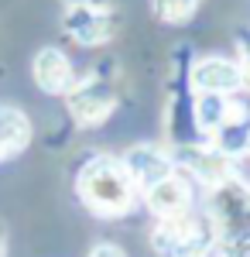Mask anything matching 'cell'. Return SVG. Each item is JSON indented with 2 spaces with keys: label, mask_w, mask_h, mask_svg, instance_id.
Masks as SVG:
<instances>
[{
  "label": "cell",
  "mask_w": 250,
  "mask_h": 257,
  "mask_svg": "<svg viewBox=\"0 0 250 257\" xmlns=\"http://www.w3.org/2000/svg\"><path fill=\"white\" fill-rule=\"evenodd\" d=\"M76 192L82 206L96 216H123L137 199V185L127 175L123 161L99 155V158L86 161L82 172L76 175Z\"/></svg>",
  "instance_id": "cell-1"
},
{
  "label": "cell",
  "mask_w": 250,
  "mask_h": 257,
  "mask_svg": "<svg viewBox=\"0 0 250 257\" xmlns=\"http://www.w3.org/2000/svg\"><path fill=\"white\" fill-rule=\"evenodd\" d=\"M116 96L113 82L103 79V76H82V79H72V86L65 89V106L79 127H99L113 117Z\"/></svg>",
  "instance_id": "cell-2"
},
{
  "label": "cell",
  "mask_w": 250,
  "mask_h": 257,
  "mask_svg": "<svg viewBox=\"0 0 250 257\" xmlns=\"http://www.w3.org/2000/svg\"><path fill=\"white\" fill-rule=\"evenodd\" d=\"M62 24H65L69 38L86 48H99L116 35V18L103 0L99 4H65Z\"/></svg>",
  "instance_id": "cell-3"
},
{
  "label": "cell",
  "mask_w": 250,
  "mask_h": 257,
  "mask_svg": "<svg viewBox=\"0 0 250 257\" xmlns=\"http://www.w3.org/2000/svg\"><path fill=\"white\" fill-rule=\"evenodd\" d=\"M192 86H195V93H209V96H236L243 89L240 62L223 59V55L199 59L192 65Z\"/></svg>",
  "instance_id": "cell-4"
},
{
  "label": "cell",
  "mask_w": 250,
  "mask_h": 257,
  "mask_svg": "<svg viewBox=\"0 0 250 257\" xmlns=\"http://www.w3.org/2000/svg\"><path fill=\"white\" fill-rule=\"evenodd\" d=\"M144 202H148V209H151L158 219L178 216V213H189V206H192V189H189V182L178 175V172H168L165 178H158V182H151V185L144 189Z\"/></svg>",
  "instance_id": "cell-5"
},
{
  "label": "cell",
  "mask_w": 250,
  "mask_h": 257,
  "mask_svg": "<svg viewBox=\"0 0 250 257\" xmlns=\"http://www.w3.org/2000/svg\"><path fill=\"white\" fill-rule=\"evenodd\" d=\"M31 76L38 82L41 93H48V96H65V89L72 86L76 79V72H72V62L65 59L58 48H41L35 62H31Z\"/></svg>",
  "instance_id": "cell-6"
},
{
  "label": "cell",
  "mask_w": 250,
  "mask_h": 257,
  "mask_svg": "<svg viewBox=\"0 0 250 257\" xmlns=\"http://www.w3.org/2000/svg\"><path fill=\"white\" fill-rule=\"evenodd\" d=\"M123 168H127V175L134 178L137 192H144L151 182H158V178H165L168 172H175L172 168V158L165 155V151H158V148H151V144H134L127 155H123Z\"/></svg>",
  "instance_id": "cell-7"
},
{
  "label": "cell",
  "mask_w": 250,
  "mask_h": 257,
  "mask_svg": "<svg viewBox=\"0 0 250 257\" xmlns=\"http://www.w3.org/2000/svg\"><path fill=\"white\" fill-rule=\"evenodd\" d=\"M199 237H202V230H199V223H195L189 213L158 219V226L151 230V243H154V250H158L161 257L178 254L185 243H192V240H199Z\"/></svg>",
  "instance_id": "cell-8"
},
{
  "label": "cell",
  "mask_w": 250,
  "mask_h": 257,
  "mask_svg": "<svg viewBox=\"0 0 250 257\" xmlns=\"http://www.w3.org/2000/svg\"><path fill=\"white\" fill-rule=\"evenodd\" d=\"M178 161H182L206 189H216L219 182L230 178V161H226V155H219L216 148H182V151H178Z\"/></svg>",
  "instance_id": "cell-9"
},
{
  "label": "cell",
  "mask_w": 250,
  "mask_h": 257,
  "mask_svg": "<svg viewBox=\"0 0 250 257\" xmlns=\"http://www.w3.org/2000/svg\"><path fill=\"white\" fill-rule=\"evenodd\" d=\"M31 144V120L18 106H0V155L14 158Z\"/></svg>",
  "instance_id": "cell-10"
},
{
  "label": "cell",
  "mask_w": 250,
  "mask_h": 257,
  "mask_svg": "<svg viewBox=\"0 0 250 257\" xmlns=\"http://www.w3.org/2000/svg\"><path fill=\"white\" fill-rule=\"evenodd\" d=\"M202 0H154V14L165 24H185L199 11Z\"/></svg>",
  "instance_id": "cell-11"
},
{
  "label": "cell",
  "mask_w": 250,
  "mask_h": 257,
  "mask_svg": "<svg viewBox=\"0 0 250 257\" xmlns=\"http://www.w3.org/2000/svg\"><path fill=\"white\" fill-rule=\"evenodd\" d=\"M89 257H127L116 243H96L93 250H89Z\"/></svg>",
  "instance_id": "cell-12"
},
{
  "label": "cell",
  "mask_w": 250,
  "mask_h": 257,
  "mask_svg": "<svg viewBox=\"0 0 250 257\" xmlns=\"http://www.w3.org/2000/svg\"><path fill=\"white\" fill-rule=\"evenodd\" d=\"M0 257H7V233H4V226H0Z\"/></svg>",
  "instance_id": "cell-13"
},
{
  "label": "cell",
  "mask_w": 250,
  "mask_h": 257,
  "mask_svg": "<svg viewBox=\"0 0 250 257\" xmlns=\"http://www.w3.org/2000/svg\"><path fill=\"white\" fill-rule=\"evenodd\" d=\"M65 4H99V0H65Z\"/></svg>",
  "instance_id": "cell-14"
},
{
  "label": "cell",
  "mask_w": 250,
  "mask_h": 257,
  "mask_svg": "<svg viewBox=\"0 0 250 257\" xmlns=\"http://www.w3.org/2000/svg\"><path fill=\"white\" fill-rule=\"evenodd\" d=\"M0 161H4V155H0Z\"/></svg>",
  "instance_id": "cell-15"
}]
</instances>
